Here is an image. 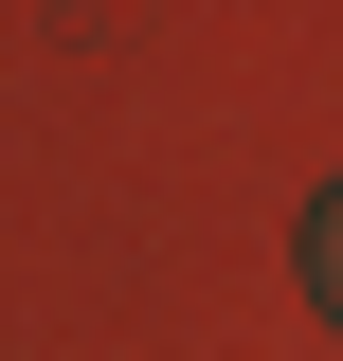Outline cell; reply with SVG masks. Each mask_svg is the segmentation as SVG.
Listing matches in <instances>:
<instances>
[{
	"label": "cell",
	"mask_w": 343,
	"mask_h": 361,
	"mask_svg": "<svg viewBox=\"0 0 343 361\" xmlns=\"http://www.w3.org/2000/svg\"><path fill=\"white\" fill-rule=\"evenodd\" d=\"M307 289H325V325H343V180L307 199Z\"/></svg>",
	"instance_id": "6da1fadb"
}]
</instances>
